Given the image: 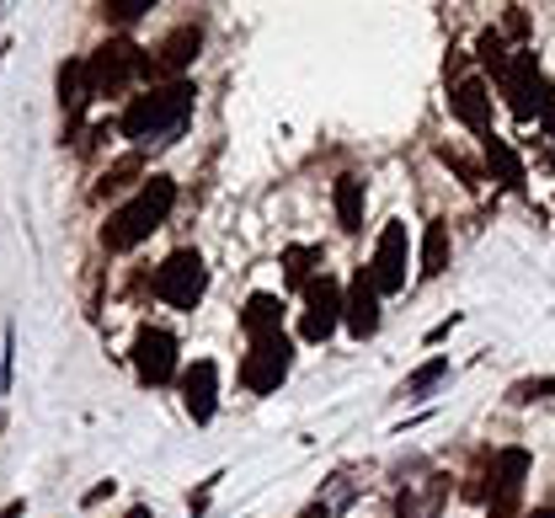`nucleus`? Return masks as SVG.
<instances>
[{
    "label": "nucleus",
    "instance_id": "f8f14e48",
    "mask_svg": "<svg viewBox=\"0 0 555 518\" xmlns=\"http://www.w3.org/2000/svg\"><path fill=\"white\" fill-rule=\"evenodd\" d=\"M198 49H204V33L188 22V27H177V33L155 49V60L144 54V75H182L193 60H198Z\"/></svg>",
    "mask_w": 555,
    "mask_h": 518
},
{
    "label": "nucleus",
    "instance_id": "9d476101",
    "mask_svg": "<svg viewBox=\"0 0 555 518\" xmlns=\"http://www.w3.org/2000/svg\"><path fill=\"white\" fill-rule=\"evenodd\" d=\"M134 370L144 385H166L177 374V337L160 326H139L134 337Z\"/></svg>",
    "mask_w": 555,
    "mask_h": 518
},
{
    "label": "nucleus",
    "instance_id": "412c9836",
    "mask_svg": "<svg viewBox=\"0 0 555 518\" xmlns=\"http://www.w3.org/2000/svg\"><path fill=\"white\" fill-rule=\"evenodd\" d=\"M129 177H139V155H124V160H118V166H113V171L96 182V198H113V193H124V187H129Z\"/></svg>",
    "mask_w": 555,
    "mask_h": 518
},
{
    "label": "nucleus",
    "instance_id": "f3484780",
    "mask_svg": "<svg viewBox=\"0 0 555 518\" xmlns=\"http://www.w3.org/2000/svg\"><path fill=\"white\" fill-rule=\"evenodd\" d=\"M449 251H454V246H449V224L433 220L427 224V235H422V273L438 279V273L449 268Z\"/></svg>",
    "mask_w": 555,
    "mask_h": 518
},
{
    "label": "nucleus",
    "instance_id": "ddd939ff",
    "mask_svg": "<svg viewBox=\"0 0 555 518\" xmlns=\"http://www.w3.org/2000/svg\"><path fill=\"white\" fill-rule=\"evenodd\" d=\"M182 401H188V412H193V423H208L214 417V401H219V370L198 359L193 370L182 374Z\"/></svg>",
    "mask_w": 555,
    "mask_h": 518
},
{
    "label": "nucleus",
    "instance_id": "bb28decb",
    "mask_svg": "<svg viewBox=\"0 0 555 518\" xmlns=\"http://www.w3.org/2000/svg\"><path fill=\"white\" fill-rule=\"evenodd\" d=\"M529 518H555V508H534V514H529Z\"/></svg>",
    "mask_w": 555,
    "mask_h": 518
},
{
    "label": "nucleus",
    "instance_id": "f257e3e1",
    "mask_svg": "<svg viewBox=\"0 0 555 518\" xmlns=\"http://www.w3.org/2000/svg\"><path fill=\"white\" fill-rule=\"evenodd\" d=\"M193 102H198L193 80L150 86L144 96H134V102L124 107L118 129H124V140H134V145H166V140L182 134V124L193 118Z\"/></svg>",
    "mask_w": 555,
    "mask_h": 518
},
{
    "label": "nucleus",
    "instance_id": "393cba45",
    "mask_svg": "<svg viewBox=\"0 0 555 518\" xmlns=\"http://www.w3.org/2000/svg\"><path fill=\"white\" fill-rule=\"evenodd\" d=\"M507 33H524V5H507Z\"/></svg>",
    "mask_w": 555,
    "mask_h": 518
},
{
    "label": "nucleus",
    "instance_id": "4468645a",
    "mask_svg": "<svg viewBox=\"0 0 555 518\" xmlns=\"http://www.w3.org/2000/svg\"><path fill=\"white\" fill-rule=\"evenodd\" d=\"M449 102H454V118H460L465 129L491 134V96H486V80H460Z\"/></svg>",
    "mask_w": 555,
    "mask_h": 518
},
{
    "label": "nucleus",
    "instance_id": "5701e85b",
    "mask_svg": "<svg viewBox=\"0 0 555 518\" xmlns=\"http://www.w3.org/2000/svg\"><path fill=\"white\" fill-rule=\"evenodd\" d=\"M102 11H107V22H118V27H129V22H139V16L150 11V0H107Z\"/></svg>",
    "mask_w": 555,
    "mask_h": 518
},
{
    "label": "nucleus",
    "instance_id": "6ab92c4d",
    "mask_svg": "<svg viewBox=\"0 0 555 518\" xmlns=\"http://www.w3.org/2000/svg\"><path fill=\"white\" fill-rule=\"evenodd\" d=\"M60 102H65V118H69V124H75V118H80V107L91 102V91H86V65H80V60L60 70Z\"/></svg>",
    "mask_w": 555,
    "mask_h": 518
},
{
    "label": "nucleus",
    "instance_id": "1a4fd4ad",
    "mask_svg": "<svg viewBox=\"0 0 555 518\" xmlns=\"http://www.w3.org/2000/svg\"><path fill=\"white\" fill-rule=\"evenodd\" d=\"M343 289H337V279H315L310 289H305V321H299V337L305 342H326L337 326H343Z\"/></svg>",
    "mask_w": 555,
    "mask_h": 518
},
{
    "label": "nucleus",
    "instance_id": "7ed1b4c3",
    "mask_svg": "<svg viewBox=\"0 0 555 518\" xmlns=\"http://www.w3.org/2000/svg\"><path fill=\"white\" fill-rule=\"evenodd\" d=\"M502 80V96H507V107H513V118H545L555 107V86L540 75V60L534 54H513L507 60V70L496 75Z\"/></svg>",
    "mask_w": 555,
    "mask_h": 518
},
{
    "label": "nucleus",
    "instance_id": "423d86ee",
    "mask_svg": "<svg viewBox=\"0 0 555 518\" xmlns=\"http://www.w3.org/2000/svg\"><path fill=\"white\" fill-rule=\"evenodd\" d=\"M288 364H294V342H288L283 332L257 337V342H251V353L241 359V385H246V390H257V396H268V390H278V385L288 379Z\"/></svg>",
    "mask_w": 555,
    "mask_h": 518
},
{
    "label": "nucleus",
    "instance_id": "dca6fc26",
    "mask_svg": "<svg viewBox=\"0 0 555 518\" xmlns=\"http://www.w3.org/2000/svg\"><path fill=\"white\" fill-rule=\"evenodd\" d=\"M332 204H337V224H343L347 235H358L363 230V182L358 177H337Z\"/></svg>",
    "mask_w": 555,
    "mask_h": 518
},
{
    "label": "nucleus",
    "instance_id": "c756f323",
    "mask_svg": "<svg viewBox=\"0 0 555 518\" xmlns=\"http://www.w3.org/2000/svg\"><path fill=\"white\" fill-rule=\"evenodd\" d=\"M129 518H150V514H144V508H134V514H129Z\"/></svg>",
    "mask_w": 555,
    "mask_h": 518
},
{
    "label": "nucleus",
    "instance_id": "a878e982",
    "mask_svg": "<svg viewBox=\"0 0 555 518\" xmlns=\"http://www.w3.org/2000/svg\"><path fill=\"white\" fill-rule=\"evenodd\" d=\"M0 518H22V503H11V508H5V514Z\"/></svg>",
    "mask_w": 555,
    "mask_h": 518
},
{
    "label": "nucleus",
    "instance_id": "0eeeda50",
    "mask_svg": "<svg viewBox=\"0 0 555 518\" xmlns=\"http://www.w3.org/2000/svg\"><path fill=\"white\" fill-rule=\"evenodd\" d=\"M524 481H529V449H502V454H496V465H491V497H486V518H518Z\"/></svg>",
    "mask_w": 555,
    "mask_h": 518
},
{
    "label": "nucleus",
    "instance_id": "9b49d317",
    "mask_svg": "<svg viewBox=\"0 0 555 518\" xmlns=\"http://www.w3.org/2000/svg\"><path fill=\"white\" fill-rule=\"evenodd\" d=\"M343 326L358 342L379 332V289H374V273H369V268L352 273V289H347V299H343Z\"/></svg>",
    "mask_w": 555,
    "mask_h": 518
},
{
    "label": "nucleus",
    "instance_id": "aec40b11",
    "mask_svg": "<svg viewBox=\"0 0 555 518\" xmlns=\"http://www.w3.org/2000/svg\"><path fill=\"white\" fill-rule=\"evenodd\" d=\"M486 166L507 182V187H524V166H518V155L507 140H496V134H486Z\"/></svg>",
    "mask_w": 555,
    "mask_h": 518
},
{
    "label": "nucleus",
    "instance_id": "2eb2a0df",
    "mask_svg": "<svg viewBox=\"0 0 555 518\" xmlns=\"http://www.w3.org/2000/svg\"><path fill=\"white\" fill-rule=\"evenodd\" d=\"M241 326L251 332V342H257V337H273V332H283V299H278V295H251V299H246V310H241Z\"/></svg>",
    "mask_w": 555,
    "mask_h": 518
},
{
    "label": "nucleus",
    "instance_id": "6e6552de",
    "mask_svg": "<svg viewBox=\"0 0 555 518\" xmlns=\"http://www.w3.org/2000/svg\"><path fill=\"white\" fill-rule=\"evenodd\" d=\"M406 257H412L406 224L390 220L385 230H379V246H374V262H369V273H374V289H379V295L406 289Z\"/></svg>",
    "mask_w": 555,
    "mask_h": 518
},
{
    "label": "nucleus",
    "instance_id": "39448f33",
    "mask_svg": "<svg viewBox=\"0 0 555 518\" xmlns=\"http://www.w3.org/2000/svg\"><path fill=\"white\" fill-rule=\"evenodd\" d=\"M204 289H208V268L193 246L171 251V257L155 268V295L166 299V305H177V310H193V305L204 299Z\"/></svg>",
    "mask_w": 555,
    "mask_h": 518
},
{
    "label": "nucleus",
    "instance_id": "b1692460",
    "mask_svg": "<svg viewBox=\"0 0 555 518\" xmlns=\"http://www.w3.org/2000/svg\"><path fill=\"white\" fill-rule=\"evenodd\" d=\"M476 49H481V65L491 75L507 70V54H502V38H496V33H481V43H476Z\"/></svg>",
    "mask_w": 555,
    "mask_h": 518
},
{
    "label": "nucleus",
    "instance_id": "20e7f679",
    "mask_svg": "<svg viewBox=\"0 0 555 518\" xmlns=\"http://www.w3.org/2000/svg\"><path fill=\"white\" fill-rule=\"evenodd\" d=\"M134 75H144V49L129 43V38H107L86 60V91L91 96H118V91H129Z\"/></svg>",
    "mask_w": 555,
    "mask_h": 518
},
{
    "label": "nucleus",
    "instance_id": "f03ea898",
    "mask_svg": "<svg viewBox=\"0 0 555 518\" xmlns=\"http://www.w3.org/2000/svg\"><path fill=\"white\" fill-rule=\"evenodd\" d=\"M171 204H177V182H171V177H150L134 198L102 224V246H107V251H129L139 241H150V235L166 224Z\"/></svg>",
    "mask_w": 555,
    "mask_h": 518
},
{
    "label": "nucleus",
    "instance_id": "cd10ccee",
    "mask_svg": "<svg viewBox=\"0 0 555 518\" xmlns=\"http://www.w3.org/2000/svg\"><path fill=\"white\" fill-rule=\"evenodd\" d=\"M545 129H551V134H555V107H551V113H545Z\"/></svg>",
    "mask_w": 555,
    "mask_h": 518
},
{
    "label": "nucleus",
    "instance_id": "a211bd4d",
    "mask_svg": "<svg viewBox=\"0 0 555 518\" xmlns=\"http://www.w3.org/2000/svg\"><path fill=\"white\" fill-rule=\"evenodd\" d=\"M315 262H321V246H288L283 251V279L294 289H310L315 284Z\"/></svg>",
    "mask_w": 555,
    "mask_h": 518
},
{
    "label": "nucleus",
    "instance_id": "c85d7f7f",
    "mask_svg": "<svg viewBox=\"0 0 555 518\" xmlns=\"http://www.w3.org/2000/svg\"><path fill=\"white\" fill-rule=\"evenodd\" d=\"M305 518H326V508H310V514H305Z\"/></svg>",
    "mask_w": 555,
    "mask_h": 518
},
{
    "label": "nucleus",
    "instance_id": "4be33fe9",
    "mask_svg": "<svg viewBox=\"0 0 555 518\" xmlns=\"http://www.w3.org/2000/svg\"><path fill=\"white\" fill-rule=\"evenodd\" d=\"M443 374H449V359H433V364H422V370L406 379V396H422V390H433V385H438Z\"/></svg>",
    "mask_w": 555,
    "mask_h": 518
}]
</instances>
